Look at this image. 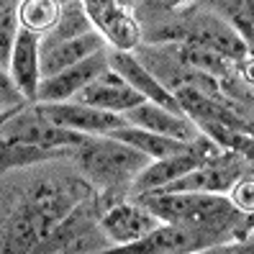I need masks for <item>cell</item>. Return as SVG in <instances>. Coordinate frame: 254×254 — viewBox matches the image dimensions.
<instances>
[{"label":"cell","instance_id":"4fadbf2b","mask_svg":"<svg viewBox=\"0 0 254 254\" xmlns=\"http://www.w3.org/2000/svg\"><path fill=\"white\" fill-rule=\"evenodd\" d=\"M108 44L95 28L82 36H72V39H52V36H41L39 41V67H41V77L57 74L59 69H64L80 59L90 57L100 49H106Z\"/></svg>","mask_w":254,"mask_h":254},{"label":"cell","instance_id":"6da1fadb","mask_svg":"<svg viewBox=\"0 0 254 254\" xmlns=\"http://www.w3.org/2000/svg\"><path fill=\"white\" fill-rule=\"evenodd\" d=\"M93 195V185L82 180H47L39 183L23 195L18 208L8 218L3 234V252L28 254L44 252V244L62 221L80 200Z\"/></svg>","mask_w":254,"mask_h":254},{"label":"cell","instance_id":"7c38bea8","mask_svg":"<svg viewBox=\"0 0 254 254\" xmlns=\"http://www.w3.org/2000/svg\"><path fill=\"white\" fill-rule=\"evenodd\" d=\"M218 244L211 234L190 226H177V223H159L154 231H149L144 239L133 244L121 247L124 252L133 254H188V252H200Z\"/></svg>","mask_w":254,"mask_h":254},{"label":"cell","instance_id":"603a6c76","mask_svg":"<svg viewBox=\"0 0 254 254\" xmlns=\"http://www.w3.org/2000/svg\"><path fill=\"white\" fill-rule=\"evenodd\" d=\"M226 198L231 200V205L236 208L239 213L252 216V211H254V180H252V170H247V172L229 188Z\"/></svg>","mask_w":254,"mask_h":254},{"label":"cell","instance_id":"83f0119b","mask_svg":"<svg viewBox=\"0 0 254 254\" xmlns=\"http://www.w3.org/2000/svg\"><path fill=\"white\" fill-rule=\"evenodd\" d=\"M62 3H67V0H62Z\"/></svg>","mask_w":254,"mask_h":254},{"label":"cell","instance_id":"5bb4252c","mask_svg":"<svg viewBox=\"0 0 254 254\" xmlns=\"http://www.w3.org/2000/svg\"><path fill=\"white\" fill-rule=\"evenodd\" d=\"M72 100L87 103V106H95L100 111L118 113V116H124L128 108L144 103V98L133 90V87L121 77V74H116L111 67L103 72L100 77H95L87 87H82V90L74 95Z\"/></svg>","mask_w":254,"mask_h":254},{"label":"cell","instance_id":"d6986e66","mask_svg":"<svg viewBox=\"0 0 254 254\" xmlns=\"http://www.w3.org/2000/svg\"><path fill=\"white\" fill-rule=\"evenodd\" d=\"M62 13V0H18V26L36 36H47Z\"/></svg>","mask_w":254,"mask_h":254},{"label":"cell","instance_id":"3957f363","mask_svg":"<svg viewBox=\"0 0 254 254\" xmlns=\"http://www.w3.org/2000/svg\"><path fill=\"white\" fill-rule=\"evenodd\" d=\"M74 152H77L85 180L93 188L103 190L106 195L116 190H131L139 172L152 162L139 149L113 136H87V141Z\"/></svg>","mask_w":254,"mask_h":254},{"label":"cell","instance_id":"2e32d148","mask_svg":"<svg viewBox=\"0 0 254 254\" xmlns=\"http://www.w3.org/2000/svg\"><path fill=\"white\" fill-rule=\"evenodd\" d=\"M124 121L131 126H141V128L154 131V133H162V136L180 139V141H192L200 133L198 126L185 113H175V111H167V108L146 103V100L128 108L124 113Z\"/></svg>","mask_w":254,"mask_h":254},{"label":"cell","instance_id":"52a82bcc","mask_svg":"<svg viewBox=\"0 0 254 254\" xmlns=\"http://www.w3.org/2000/svg\"><path fill=\"white\" fill-rule=\"evenodd\" d=\"M82 8L93 28L106 39L111 49L136 52L141 47V26L133 16V3L128 0H82Z\"/></svg>","mask_w":254,"mask_h":254},{"label":"cell","instance_id":"7a4b0ae2","mask_svg":"<svg viewBox=\"0 0 254 254\" xmlns=\"http://www.w3.org/2000/svg\"><path fill=\"white\" fill-rule=\"evenodd\" d=\"M162 223H177L211 234L221 242L234 226L252 216L239 213L226 195L218 192H144L136 195Z\"/></svg>","mask_w":254,"mask_h":254},{"label":"cell","instance_id":"277c9868","mask_svg":"<svg viewBox=\"0 0 254 254\" xmlns=\"http://www.w3.org/2000/svg\"><path fill=\"white\" fill-rule=\"evenodd\" d=\"M154 41H188L195 47L218 52L223 57L234 59V62H247L249 59V44L236 34V28L226 21L216 16V13H195V16L185 18L167 31H159Z\"/></svg>","mask_w":254,"mask_h":254},{"label":"cell","instance_id":"9a60e30c","mask_svg":"<svg viewBox=\"0 0 254 254\" xmlns=\"http://www.w3.org/2000/svg\"><path fill=\"white\" fill-rule=\"evenodd\" d=\"M39 41L41 36L18 28V36L13 41V49L8 57V74L13 85L18 87L23 100L36 103L39 82H41V67H39Z\"/></svg>","mask_w":254,"mask_h":254},{"label":"cell","instance_id":"ffe728a7","mask_svg":"<svg viewBox=\"0 0 254 254\" xmlns=\"http://www.w3.org/2000/svg\"><path fill=\"white\" fill-rule=\"evenodd\" d=\"M87 31H93V23H90V18H87V13L82 8V0H67V3H62V13H59V21L54 26V31H49L47 36L72 39V36H82Z\"/></svg>","mask_w":254,"mask_h":254},{"label":"cell","instance_id":"30bf717a","mask_svg":"<svg viewBox=\"0 0 254 254\" xmlns=\"http://www.w3.org/2000/svg\"><path fill=\"white\" fill-rule=\"evenodd\" d=\"M39 111L49 118V121L72 128L85 136H108L111 131H116L118 126H124V116L118 113H108L100 111L95 106L87 103H77V100H64V103H36Z\"/></svg>","mask_w":254,"mask_h":254},{"label":"cell","instance_id":"e0dca14e","mask_svg":"<svg viewBox=\"0 0 254 254\" xmlns=\"http://www.w3.org/2000/svg\"><path fill=\"white\" fill-rule=\"evenodd\" d=\"M108 136L124 141L133 149H139L141 154H146L149 159H164L170 154H177V152H185L190 141H180V139H170V136H162V133H154L149 128H141V126H131V124H124L118 126L116 131H111Z\"/></svg>","mask_w":254,"mask_h":254},{"label":"cell","instance_id":"ac0fdd59","mask_svg":"<svg viewBox=\"0 0 254 254\" xmlns=\"http://www.w3.org/2000/svg\"><path fill=\"white\" fill-rule=\"evenodd\" d=\"M64 154L67 152H54V149H41V146L26 144V141L0 136V172H10V170L31 167V164L52 162V159L64 157Z\"/></svg>","mask_w":254,"mask_h":254},{"label":"cell","instance_id":"ba28073f","mask_svg":"<svg viewBox=\"0 0 254 254\" xmlns=\"http://www.w3.org/2000/svg\"><path fill=\"white\" fill-rule=\"evenodd\" d=\"M159 223L162 221L139 198L136 200H113L100 211V231L108 239V244L116 249L139 242L149 231H154Z\"/></svg>","mask_w":254,"mask_h":254},{"label":"cell","instance_id":"484cf974","mask_svg":"<svg viewBox=\"0 0 254 254\" xmlns=\"http://www.w3.org/2000/svg\"><path fill=\"white\" fill-rule=\"evenodd\" d=\"M10 108H13V106H10ZM3 111H8V108H3V106H0V113H3Z\"/></svg>","mask_w":254,"mask_h":254},{"label":"cell","instance_id":"9c48e42d","mask_svg":"<svg viewBox=\"0 0 254 254\" xmlns=\"http://www.w3.org/2000/svg\"><path fill=\"white\" fill-rule=\"evenodd\" d=\"M111 64H108V47L100 49L90 57L80 59L64 69H59L57 74L41 77L39 82V93H36V103H64L72 100L82 87H87L95 77H100Z\"/></svg>","mask_w":254,"mask_h":254},{"label":"cell","instance_id":"8992f818","mask_svg":"<svg viewBox=\"0 0 254 254\" xmlns=\"http://www.w3.org/2000/svg\"><path fill=\"white\" fill-rule=\"evenodd\" d=\"M111 249L100 231V213L93 205V195L80 200L57 223V229L44 244V252H100Z\"/></svg>","mask_w":254,"mask_h":254},{"label":"cell","instance_id":"d4e9b609","mask_svg":"<svg viewBox=\"0 0 254 254\" xmlns=\"http://www.w3.org/2000/svg\"><path fill=\"white\" fill-rule=\"evenodd\" d=\"M154 3H159L162 8H177V5H185L188 0H154Z\"/></svg>","mask_w":254,"mask_h":254},{"label":"cell","instance_id":"44dd1931","mask_svg":"<svg viewBox=\"0 0 254 254\" xmlns=\"http://www.w3.org/2000/svg\"><path fill=\"white\" fill-rule=\"evenodd\" d=\"M18 28V0H0V64L5 69Z\"/></svg>","mask_w":254,"mask_h":254},{"label":"cell","instance_id":"8fae6325","mask_svg":"<svg viewBox=\"0 0 254 254\" xmlns=\"http://www.w3.org/2000/svg\"><path fill=\"white\" fill-rule=\"evenodd\" d=\"M108 64H111V69H113L116 74H121V77H124L146 103H154V106H162V108H167V111L183 113L180 103L175 100L172 90H167V87L157 80V74L149 69L133 52L108 49Z\"/></svg>","mask_w":254,"mask_h":254},{"label":"cell","instance_id":"cb8c5ba5","mask_svg":"<svg viewBox=\"0 0 254 254\" xmlns=\"http://www.w3.org/2000/svg\"><path fill=\"white\" fill-rule=\"evenodd\" d=\"M21 103H28V100H23V95L18 93V87L13 85L8 69L0 64V106L10 108V106H21Z\"/></svg>","mask_w":254,"mask_h":254},{"label":"cell","instance_id":"7402d4cb","mask_svg":"<svg viewBox=\"0 0 254 254\" xmlns=\"http://www.w3.org/2000/svg\"><path fill=\"white\" fill-rule=\"evenodd\" d=\"M221 18H226L236 34L252 47V0H216Z\"/></svg>","mask_w":254,"mask_h":254},{"label":"cell","instance_id":"5b68a950","mask_svg":"<svg viewBox=\"0 0 254 254\" xmlns=\"http://www.w3.org/2000/svg\"><path fill=\"white\" fill-rule=\"evenodd\" d=\"M0 136L26 141L41 149H54V152H74L77 146L87 141L85 133L64 128L39 111L36 103H23L13 111L3 124H0Z\"/></svg>","mask_w":254,"mask_h":254},{"label":"cell","instance_id":"4316f807","mask_svg":"<svg viewBox=\"0 0 254 254\" xmlns=\"http://www.w3.org/2000/svg\"><path fill=\"white\" fill-rule=\"evenodd\" d=\"M128 3H133V0H128Z\"/></svg>","mask_w":254,"mask_h":254}]
</instances>
